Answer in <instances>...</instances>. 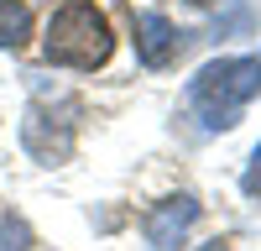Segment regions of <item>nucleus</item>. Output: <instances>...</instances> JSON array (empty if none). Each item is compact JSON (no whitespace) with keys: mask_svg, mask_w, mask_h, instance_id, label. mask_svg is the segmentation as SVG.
<instances>
[{"mask_svg":"<svg viewBox=\"0 0 261 251\" xmlns=\"http://www.w3.org/2000/svg\"><path fill=\"white\" fill-rule=\"evenodd\" d=\"M115 37H110V21L94 11V0H68V6L53 11V27H47V42L42 53L47 63H63V68H99L110 58Z\"/></svg>","mask_w":261,"mask_h":251,"instance_id":"2","label":"nucleus"},{"mask_svg":"<svg viewBox=\"0 0 261 251\" xmlns=\"http://www.w3.org/2000/svg\"><path fill=\"white\" fill-rule=\"evenodd\" d=\"M0 251H32V225L11 209H0Z\"/></svg>","mask_w":261,"mask_h":251,"instance_id":"7","label":"nucleus"},{"mask_svg":"<svg viewBox=\"0 0 261 251\" xmlns=\"http://www.w3.org/2000/svg\"><path fill=\"white\" fill-rule=\"evenodd\" d=\"M246 194H261V146L251 152V167H246Z\"/></svg>","mask_w":261,"mask_h":251,"instance_id":"8","label":"nucleus"},{"mask_svg":"<svg viewBox=\"0 0 261 251\" xmlns=\"http://www.w3.org/2000/svg\"><path fill=\"white\" fill-rule=\"evenodd\" d=\"M73 136H79V99H37L27 120H21V141L37 162H63L73 152Z\"/></svg>","mask_w":261,"mask_h":251,"instance_id":"3","label":"nucleus"},{"mask_svg":"<svg viewBox=\"0 0 261 251\" xmlns=\"http://www.w3.org/2000/svg\"><path fill=\"white\" fill-rule=\"evenodd\" d=\"M256 94H261V58H220V63H204L199 79L188 84V99H193V110L204 115L209 131H230Z\"/></svg>","mask_w":261,"mask_h":251,"instance_id":"1","label":"nucleus"},{"mask_svg":"<svg viewBox=\"0 0 261 251\" xmlns=\"http://www.w3.org/2000/svg\"><path fill=\"white\" fill-rule=\"evenodd\" d=\"M136 53H141L146 68H167L178 58V27L157 11H141L136 16Z\"/></svg>","mask_w":261,"mask_h":251,"instance_id":"5","label":"nucleus"},{"mask_svg":"<svg viewBox=\"0 0 261 251\" xmlns=\"http://www.w3.org/2000/svg\"><path fill=\"white\" fill-rule=\"evenodd\" d=\"M32 37V6L27 0H0V47H21Z\"/></svg>","mask_w":261,"mask_h":251,"instance_id":"6","label":"nucleus"},{"mask_svg":"<svg viewBox=\"0 0 261 251\" xmlns=\"http://www.w3.org/2000/svg\"><path fill=\"white\" fill-rule=\"evenodd\" d=\"M193 220H199V204H193L188 194L151 204V209H146V246H151V251H178Z\"/></svg>","mask_w":261,"mask_h":251,"instance_id":"4","label":"nucleus"}]
</instances>
